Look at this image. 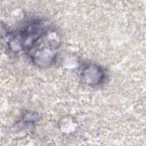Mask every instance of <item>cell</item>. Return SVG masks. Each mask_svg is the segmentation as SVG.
<instances>
[{
    "instance_id": "1",
    "label": "cell",
    "mask_w": 146,
    "mask_h": 146,
    "mask_svg": "<svg viewBox=\"0 0 146 146\" xmlns=\"http://www.w3.org/2000/svg\"><path fill=\"white\" fill-rule=\"evenodd\" d=\"M60 43L59 34L50 26L27 54L36 66L48 67L55 62Z\"/></svg>"
},
{
    "instance_id": "2",
    "label": "cell",
    "mask_w": 146,
    "mask_h": 146,
    "mask_svg": "<svg viewBox=\"0 0 146 146\" xmlns=\"http://www.w3.org/2000/svg\"><path fill=\"white\" fill-rule=\"evenodd\" d=\"M50 25L43 19H34L28 22L18 34L21 50L27 54L46 32Z\"/></svg>"
},
{
    "instance_id": "3",
    "label": "cell",
    "mask_w": 146,
    "mask_h": 146,
    "mask_svg": "<svg viewBox=\"0 0 146 146\" xmlns=\"http://www.w3.org/2000/svg\"><path fill=\"white\" fill-rule=\"evenodd\" d=\"M80 74L83 83L90 87L100 85L104 82L106 78L104 68L94 63H87L83 66Z\"/></svg>"
}]
</instances>
